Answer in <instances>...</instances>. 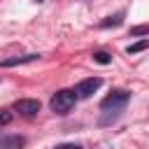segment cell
Listing matches in <instances>:
<instances>
[{
    "label": "cell",
    "mask_w": 149,
    "mask_h": 149,
    "mask_svg": "<svg viewBox=\"0 0 149 149\" xmlns=\"http://www.w3.org/2000/svg\"><path fill=\"white\" fill-rule=\"evenodd\" d=\"M74 102H77L74 91H70V88H61V91H56V93L51 95L49 107H51L56 114H68V112L74 107Z\"/></svg>",
    "instance_id": "7a4b0ae2"
},
{
    "label": "cell",
    "mask_w": 149,
    "mask_h": 149,
    "mask_svg": "<svg viewBox=\"0 0 149 149\" xmlns=\"http://www.w3.org/2000/svg\"><path fill=\"white\" fill-rule=\"evenodd\" d=\"M37 58H40V54H23V56H14V58H5L0 65H2V68H14V65L33 63V61H37Z\"/></svg>",
    "instance_id": "5b68a950"
},
{
    "label": "cell",
    "mask_w": 149,
    "mask_h": 149,
    "mask_svg": "<svg viewBox=\"0 0 149 149\" xmlns=\"http://www.w3.org/2000/svg\"><path fill=\"white\" fill-rule=\"evenodd\" d=\"M93 61L100 63V65H107V63H112V56L105 54V51H98V54H93Z\"/></svg>",
    "instance_id": "9c48e42d"
},
{
    "label": "cell",
    "mask_w": 149,
    "mask_h": 149,
    "mask_svg": "<svg viewBox=\"0 0 149 149\" xmlns=\"http://www.w3.org/2000/svg\"><path fill=\"white\" fill-rule=\"evenodd\" d=\"M100 84H102V79L88 77V79H84V81H79V84L74 86V95H77V98H91V95L100 88Z\"/></svg>",
    "instance_id": "3957f363"
},
{
    "label": "cell",
    "mask_w": 149,
    "mask_h": 149,
    "mask_svg": "<svg viewBox=\"0 0 149 149\" xmlns=\"http://www.w3.org/2000/svg\"><path fill=\"white\" fill-rule=\"evenodd\" d=\"M147 47H149V40H140V42H135V44H130V47H128L126 51H128V54H137V51H144Z\"/></svg>",
    "instance_id": "ba28073f"
},
{
    "label": "cell",
    "mask_w": 149,
    "mask_h": 149,
    "mask_svg": "<svg viewBox=\"0 0 149 149\" xmlns=\"http://www.w3.org/2000/svg\"><path fill=\"white\" fill-rule=\"evenodd\" d=\"M123 12H119V14H114V16H107L105 21H100V28H109V26H121L123 23Z\"/></svg>",
    "instance_id": "52a82bcc"
},
{
    "label": "cell",
    "mask_w": 149,
    "mask_h": 149,
    "mask_svg": "<svg viewBox=\"0 0 149 149\" xmlns=\"http://www.w3.org/2000/svg\"><path fill=\"white\" fill-rule=\"evenodd\" d=\"M128 100H130V91H126V88H116V91H112V93L100 102V109L105 112L102 123H109L112 119H116V116L123 112V107H126Z\"/></svg>",
    "instance_id": "6da1fadb"
},
{
    "label": "cell",
    "mask_w": 149,
    "mask_h": 149,
    "mask_svg": "<svg viewBox=\"0 0 149 149\" xmlns=\"http://www.w3.org/2000/svg\"><path fill=\"white\" fill-rule=\"evenodd\" d=\"M12 119H14V112H9V109H0V128L7 126V123H12Z\"/></svg>",
    "instance_id": "30bf717a"
},
{
    "label": "cell",
    "mask_w": 149,
    "mask_h": 149,
    "mask_svg": "<svg viewBox=\"0 0 149 149\" xmlns=\"http://www.w3.org/2000/svg\"><path fill=\"white\" fill-rule=\"evenodd\" d=\"M54 149H81V144H74V142H65V144H58Z\"/></svg>",
    "instance_id": "7c38bea8"
},
{
    "label": "cell",
    "mask_w": 149,
    "mask_h": 149,
    "mask_svg": "<svg viewBox=\"0 0 149 149\" xmlns=\"http://www.w3.org/2000/svg\"><path fill=\"white\" fill-rule=\"evenodd\" d=\"M23 144H26V140L21 135H9V137L0 140V149H21Z\"/></svg>",
    "instance_id": "8992f818"
},
{
    "label": "cell",
    "mask_w": 149,
    "mask_h": 149,
    "mask_svg": "<svg viewBox=\"0 0 149 149\" xmlns=\"http://www.w3.org/2000/svg\"><path fill=\"white\" fill-rule=\"evenodd\" d=\"M14 109L21 114V116H35L40 112V100H33V98H21L14 102Z\"/></svg>",
    "instance_id": "277c9868"
},
{
    "label": "cell",
    "mask_w": 149,
    "mask_h": 149,
    "mask_svg": "<svg viewBox=\"0 0 149 149\" xmlns=\"http://www.w3.org/2000/svg\"><path fill=\"white\" fill-rule=\"evenodd\" d=\"M130 35H133V37H137V35H149V26H135V28H130Z\"/></svg>",
    "instance_id": "8fae6325"
}]
</instances>
